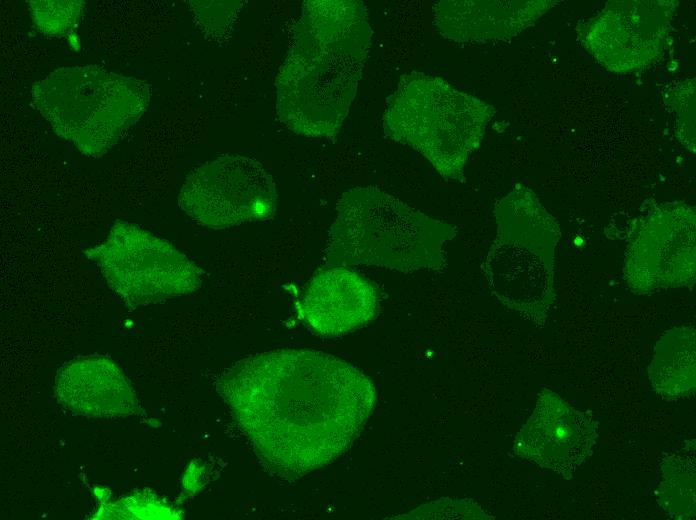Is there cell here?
<instances>
[{"mask_svg": "<svg viewBox=\"0 0 696 520\" xmlns=\"http://www.w3.org/2000/svg\"><path fill=\"white\" fill-rule=\"evenodd\" d=\"M85 3L80 0L29 1L34 24L45 35L61 37L80 21Z\"/></svg>", "mask_w": 696, "mask_h": 520, "instance_id": "14", "label": "cell"}, {"mask_svg": "<svg viewBox=\"0 0 696 520\" xmlns=\"http://www.w3.org/2000/svg\"><path fill=\"white\" fill-rule=\"evenodd\" d=\"M365 5L307 0L276 79L280 121L296 134H336L355 97L369 51Z\"/></svg>", "mask_w": 696, "mask_h": 520, "instance_id": "2", "label": "cell"}, {"mask_svg": "<svg viewBox=\"0 0 696 520\" xmlns=\"http://www.w3.org/2000/svg\"><path fill=\"white\" fill-rule=\"evenodd\" d=\"M31 96L58 136L100 158L141 118L151 92L143 80L86 65L56 69L32 85Z\"/></svg>", "mask_w": 696, "mask_h": 520, "instance_id": "4", "label": "cell"}, {"mask_svg": "<svg viewBox=\"0 0 696 520\" xmlns=\"http://www.w3.org/2000/svg\"><path fill=\"white\" fill-rule=\"evenodd\" d=\"M324 251L327 266L375 265L403 273L446 265L451 224L433 219L376 187L346 191Z\"/></svg>", "mask_w": 696, "mask_h": 520, "instance_id": "3", "label": "cell"}, {"mask_svg": "<svg viewBox=\"0 0 696 520\" xmlns=\"http://www.w3.org/2000/svg\"><path fill=\"white\" fill-rule=\"evenodd\" d=\"M675 1H613L582 28V45L607 69L629 72L660 56Z\"/></svg>", "mask_w": 696, "mask_h": 520, "instance_id": "9", "label": "cell"}, {"mask_svg": "<svg viewBox=\"0 0 696 520\" xmlns=\"http://www.w3.org/2000/svg\"><path fill=\"white\" fill-rule=\"evenodd\" d=\"M84 253L131 307L194 292L202 283L201 270L187 256L133 223L116 221L107 238Z\"/></svg>", "mask_w": 696, "mask_h": 520, "instance_id": "7", "label": "cell"}, {"mask_svg": "<svg viewBox=\"0 0 696 520\" xmlns=\"http://www.w3.org/2000/svg\"><path fill=\"white\" fill-rule=\"evenodd\" d=\"M56 395L70 410L90 417L125 416L137 408L135 394L122 371L101 356L66 363L56 379Z\"/></svg>", "mask_w": 696, "mask_h": 520, "instance_id": "11", "label": "cell"}, {"mask_svg": "<svg viewBox=\"0 0 696 520\" xmlns=\"http://www.w3.org/2000/svg\"><path fill=\"white\" fill-rule=\"evenodd\" d=\"M495 215L498 232L484 268L488 283L514 308H540L551 285L552 218L522 186L497 204Z\"/></svg>", "mask_w": 696, "mask_h": 520, "instance_id": "6", "label": "cell"}, {"mask_svg": "<svg viewBox=\"0 0 696 520\" xmlns=\"http://www.w3.org/2000/svg\"><path fill=\"white\" fill-rule=\"evenodd\" d=\"M559 413V420H554L550 413L546 414L538 403L527 424L517 435L516 452L532 459L539 465L567 473L566 463L569 461L572 469L583 460L590 449L589 445L581 444L580 417L576 411ZM568 469L570 467L567 463Z\"/></svg>", "mask_w": 696, "mask_h": 520, "instance_id": "13", "label": "cell"}, {"mask_svg": "<svg viewBox=\"0 0 696 520\" xmlns=\"http://www.w3.org/2000/svg\"><path fill=\"white\" fill-rule=\"evenodd\" d=\"M218 390L264 469L285 480L346 452L376 403L361 370L309 349L244 358L223 374Z\"/></svg>", "mask_w": 696, "mask_h": 520, "instance_id": "1", "label": "cell"}, {"mask_svg": "<svg viewBox=\"0 0 696 520\" xmlns=\"http://www.w3.org/2000/svg\"><path fill=\"white\" fill-rule=\"evenodd\" d=\"M555 1H440L434 24L445 37L485 41L512 37L532 25Z\"/></svg>", "mask_w": 696, "mask_h": 520, "instance_id": "12", "label": "cell"}, {"mask_svg": "<svg viewBox=\"0 0 696 520\" xmlns=\"http://www.w3.org/2000/svg\"><path fill=\"white\" fill-rule=\"evenodd\" d=\"M377 309L376 287L346 266H328L315 274L297 304L300 319L314 333L326 337L368 323Z\"/></svg>", "mask_w": 696, "mask_h": 520, "instance_id": "10", "label": "cell"}, {"mask_svg": "<svg viewBox=\"0 0 696 520\" xmlns=\"http://www.w3.org/2000/svg\"><path fill=\"white\" fill-rule=\"evenodd\" d=\"M278 194L272 175L257 159L225 154L193 169L178 205L197 224L226 229L272 219Z\"/></svg>", "mask_w": 696, "mask_h": 520, "instance_id": "8", "label": "cell"}, {"mask_svg": "<svg viewBox=\"0 0 696 520\" xmlns=\"http://www.w3.org/2000/svg\"><path fill=\"white\" fill-rule=\"evenodd\" d=\"M493 109L480 99L423 73L404 75L387 100L383 130L425 157L445 180H464Z\"/></svg>", "mask_w": 696, "mask_h": 520, "instance_id": "5", "label": "cell"}]
</instances>
